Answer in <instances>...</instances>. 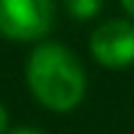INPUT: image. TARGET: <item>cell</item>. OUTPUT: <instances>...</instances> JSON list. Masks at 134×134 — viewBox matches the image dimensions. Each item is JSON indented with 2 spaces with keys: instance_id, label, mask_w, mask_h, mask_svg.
Returning a JSON list of instances; mask_svg holds the SVG:
<instances>
[{
  "instance_id": "obj_1",
  "label": "cell",
  "mask_w": 134,
  "mask_h": 134,
  "mask_svg": "<svg viewBox=\"0 0 134 134\" xmlns=\"http://www.w3.org/2000/svg\"><path fill=\"white\" fill-rule=\"evenodd\" d=\"M26 80L33 97L49 111L66 113L85 97V71L78 57L57 42H42L31 52Z\"/></svg>"
},
{
  "instance_id": "obj_2",
  "label": "cell",
  "mask_w": 134,
  "mask_h": 134,
  "mask_svg": "<svg viewBox=\"0 0 134 134\" xmlns=\"http://www.w3.org/2000/svg\"><path fill=\"white\" fill-rule=\"evenodd\" d=\"M52 19V0H0V33L9 40H38L49 33Z\"/></svg>"
},
{
  "instance_id": "obj_3",
  "label": "cell",
  "mask_w": 134,
  "mask_h": 134,
  "mask_svg": "<svg viewBox=\"0 0 134 134\" xmlns=\"http://www.w3.org/2000/svg\"><path fill=\"white\" fill-rule=\"evenodd\" d=\"M92 57L106 68H125L134 64V24L113 19L101 24L90 38Z\"/></svg>"
},
{
  "instance_id": "obj_4",
  "label": "cell",
  "mask_w": 134,
  "mask_h": 134,
  "mask_svg": "<svg viewBox=\"0 0 134 134\" xmlns=\"http://www.w3.org/2000/svg\"><path fill=\"white\" fill-rule=\"evenodd\" d=\"M66 7L75 19L85 21V19H92L101 12L104 0H66Z\"/></svg>"
},
{
  "instance_id": "obj_5",
  "label": "cell",
  "mask_w": 134,
  "mask_h": 134,
  "mask_svg": "<svg viewBox=\"0 0 134 134\" xmlns=\"http://www.w3.org/2000/svg\"><path fill=\"white\" fill-rule=\"evenodd\" d=\"M5 130H7V111L0 104V134H5Z\"/></svg>"
},
{
  "instance_id": "obj_6",
  "label": "cell",
  "mask_w": 134,
  "mask_h": 134,
  "mask_svg": "<svg viewBox=\"0 0 134 134\" xmlns=\"http://www.w3.org/2000/svg\"><path fill=\"white\" fill-rule=\"evenodd\" d=\"M7 134H42L40 130H33V127H16V130H12V132Z\"/></svg>"
},
{
  "instance_id": "obj_7",
  "label": "cell",
  "mask_w": 134,
  "mask_h": 134,
  "mask_svg": "<svg viewBox=\"0 0 134 134\" xmlns=\"http://www.w3.org/2000/svg\"><path fill=\"white\" fill-rule=\"evenodd\" d=\"M120 2H122L125 12H127V14H130V16L134 19V0H120Z\"/></svg>"
}]
</instances>
